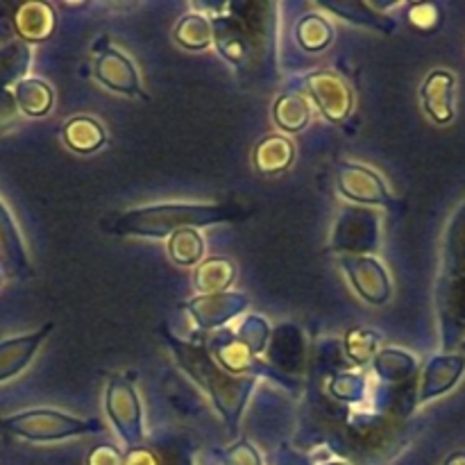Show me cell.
I'll return each instance as SVG.
<instances>
[{
	"mask_svg": "<svg viewBox=\"0 0 465 465\" xmlns=\"http://www.w3.org/2000/svg\"><path fill=\"white\" fill-rule=\"evenodd\" d=\"M380 245V221L368 209H345L331 234L330 250L341 254H371Z\"/></svg>",
	"mask_w": 465,
	"mask_h": 465,
	"instance_id": "5b68a950",
	"label": "cell"
},
{
	"mask_svg": "<svg viewBox=\"0 0 465 465\" xmlns=\"http://www.w3.org/2000/svg\"><path fill=\"white\" fill-rule=\"evenodd\" d=\"M454 86H457V77L448 68L431 71L420 86L422 107L427 116L439 125H448L454 118Z\"/></svg>",
	"mask_w": 465,
	"mask_h": 465,
	"instance_id": "4fadbf2b",
	"label": "cell"
},
{
	"mask_svg": "<svg viewBox=\"0 0 465 465\" xmlns=\"http://www.w3.org/2000/svg\"><path fill=\"white\" fill-rule=\"evenodd\" d=\"M443 465H465V450H459V452L450 454Z\"/></svg>",
	"mask_w": 465,
	"mask_h": 465,
	"instance_id": "74e56055",
	"label": "cell"
},
{
	"mask_svg": "<svg viewBox=\"0 0 465 465\" xmlns=\"http://www.w3.org/2000/svg\"><path fill=\"white\" fill-rule=\"evenodd\" d=\"M0 284H3V275H0Z\"/></svg>",
	"mask_w": 465,
	"mask_h": 465,
	"instance_id": "60d3db41",
	"label": "cell"
},
{
	"mask_svg": "<svg viewBox=\"0 0 465 465\" xmlns=\"http://www.w3.org/2000/svg\"><path fill=\"white\" fill-rule=\"evenodd\" d=\"M177 44L186 50H204L213 44L212 21L204 14H186L180 18V23L173 30Z\"/></svg>",
	"mask_w": 465,
	"mask_h": 465,
	"instance_id": "cb8c5ba5",
	"label": "cell"
},
{
	"mask_svg": "<svg viewBox=\"0 0 465 465\" xmlns=\"http://www.w3.org/2000/svg\"><path fill=\"white\" fill-rule=\"evenodd\" d=\"M209 354H212V357L216 359L218 366H221L223 371L230 372V375L243 377L245 372H263V375L286 384L284 375L275 372L271 366H266V363H259L257 357L236 339V334H232V331L227 330H221L213 334V339L209 341Z\"/></svg>",
	"mask_w": 465,
	"mask_h": 465,
	"instance_id": "8fae6325",
	"label": "cell"
},
{
	"mask_svg": "<svg viewBox=\"0 0 465 465\" xmlns=\"http://www.w3.org/2000/svg\"><path fill=\"white\" fill-rule=\"evenodd\" d=\"M271 334L272 330L271 325H268L266 318L254 316L252 313V316H248L243 322H241L239 331H236V339H239L241 343L254 354V357H259V354L268 348V339H271Z\"/></svg>",
	"mask_w": 465,
	"mask_h": 465,
	"instance_id": "4dcf8cb0",
	"label": "cell"
},
{
	"mask_svg": "<svg viewBox=\"0 0 465 465\" xmlns=\"http://www.w3.org/2000/svg\"><path fill=\"white\" fill-rule=\"evenodd\" d=\"M30 66V48L23 41H12V44L0 48V89L18 84Z\"/></svg>",
	"mask_w": 465,
	"mask_h": 465,
	"instance_id": "83f0119b",
	"label": "cell"
},
{
	"mask_svg": "<svg viewBox=\"0 0 465 465\" xmlns=\"http://www.w3.org/2000/svg\"><path fill=\"white\" fill-rule=\"evenodd\" d=\"M250 307V298L241 291H225L213 295H195L184 304L198 330H218Z\"/></svg>",
	"mask_w": 465,
	"mask_h": 465,
	"instance_id": "ba28073f",
	"label": "cell"
},
{
	"mask_svg": "<svg viewBox=\"0 0 465 465\" xmlns=\"http://www.w3.org/2000/svg\"><path fill=\"white\" fill-rule=\"evenodd\" d=\"M322 7L330 9V12H334V14H341V16H345L348 21L361 23V25L372 27V30H380V32L393 30V21H391L389 16H381V14L377 12L375 7H372V5H366V3H341V5L327 3V5H322Z\"/></svg>",
	"mask_w": 465,
	"mask_h": 465,
	"instance_id": "f1b7e54d",
	"label": "cell"
},
{
	"mask_svg": "<svg viewBox=\"0 0 465 465\" xmlns=\"http://www.w3.org/2000/svg\"><path fill=\"white\" fill-rule=\"evenodd\" d=\"M168 254L177 266L189 268L195 263H203L204 239L198 234V230H191V227L173 232L171 239H168Z\"/></svg>",
	"mask_w": 465,
	"mask_h": 465,
	"instance_id": "484cf974",
	"label": "cell"
},
{
	"mask_svg": "<svg viewBox=\"0 0 465 465\" xmlns=\"http://www.w3.org/2000/svg\"><path fill=\"white\" fill-rule=\"evenodd\" d=\"M461 268H465V203L450 221L443 245V272H454Z\"/></svg>",
	"mask_w": 465,
	"mask_h": 465,
	"instance_id": "4316f807",
	"label": "cell"
},
{
	"mask_svg": "<svg viewBox=\"0 0 465 465\" xmlns=\"http://www.w3.org/2000/svg\"><path fill=\"white\" fill-rule=\"evenodd\" d=\"M330 393L343 402H359L366 395V380L361 375H339L330 384Z\"/></svg>",
	"mask_w": 465,
	"mask_h": 465,
	"instance_id": "d6a6232c",
	"label": "cell"
},
{
	"mask_svg": "<svg viewBox=\"0 0 465 465\" xmlns=\"http://www.w3.org/2000/svg\"><path fill=\"white\" fill-rule=\"evenodd\" d=\"M213 44L230 64H243L252 50V36L234 16H216L212 21Z\"/></svg>",
	"mask_w": 465,
	"mask_h": 465,
	"instance_id": "e0dca14e",
	"label": "cell"
},
{
	"mask_svg": "<svg viewBox=\"0 0 465 465\" xmlns=\"http://www.w3.org/2000/svg\"><path fill=\"white\" fill-rule=\"evenodd\" d=\"M53 327L54 322H45V325H41V330L23 336H14V339L0 343V381L12 380L14 375H18L32 361V357L39 352L41 343L48 339Z\"/></svg>",
	"mask_w": 465,
	"mask_h": 465,
	"instance_id": "9a60e30c",
	"label": "cell"
},
{
	"mask_svg": "<svg viewBox=\"0 0 465 465\" xmlns=\"http://www.w3.org/2000/svg\"><path fill=\"white\" fill-rule=\"evenodd\" d=\"M345 275L352 282L354 291L371 304H384L391 300L393 284L386 268L371 254H343L341 257Z\"/></svg>",
	"mask_w": 465,
	"mask_h": 465,
	"instance_id": "52a82bcc",
	"label": "cell"
},
{
	"mask_svg": "<svg viewBox=\"0 0 465 465\" xmlns=\"http://www.w3.org/2000/svg\"><path fill=\"white\" fill-rule=\"evenodd\" d=\"M107 416L127 448L143 445V411H141L139 395L134 384L121 375H114L107 381V395H104Z\"/></svg>",
	"mask_w": 465,
	"mask_h": 465,
	"instance_id": "277c9868",
	"label": "cell"
},
{
	"mask_svg": "<svg viewBox=\"0 0 465 465\" xmlns=\"http://www.w3.org/2000/svg\"><path fill=\"white\" fill-rule=\"evenodd\" d=\"M3 427L32 443H50V440L71 439V436L103 430L98 420H82V418L53 411V409H32V411L16 413V416L3 420Z\"/></svg>",
	"mask_w": 465,
	"mask_h": 465,
	"instance_id": "3957f363",
	"label": "cell"
},
{
	"mask_svg": "<svg viewBox=\"0 0 465 465\" xmlns=\"http://www.w3.org/2000/svg\"><path fill=\"white\" fill-rule=\"evenodd\" d=\"M295 36L307 53H321L334 41V27L322 14H307L300 18Z\"/></svg>",
	"mask_w": 465,
	"mask_h": 465,
	"instance_id": "d4e9b609",
	"label": "cell"
},
{
	"mask_svg": "<svg viewBox=\"0 0 465 465\" xmlns=\"http://www.w3.org/2000/svg\"><path fill=\"white\" fill-rule=\"evenodd\" d=\"M64 143L80 154H91L100 150L107 141L103 123L91 116H73L71 121L64 123Z\"/></svg>",
	"mask_w": 465,
	"mask_h": 465,
	"instance_id": "d6986e66",
	"label": "cell"
},
{
	"mask_svg": "<svg viewBox=\"0 0 465 465\" xmlns=\"http://www.w3.org/2000/svg\"><path fill=\"white\" fill-rule=\"evenodd\" d=\"M123 465H159V459L153 448L136 445V448L127 450V454L123 457Z\"/></svg>",
	"mask_w": 465,
	"mask_h": 465,
	"instance_id": "8d00e7d4",
	"label": "cell"
},
{
	"mask_svg": "<svg viewBox=\"0 0 465 465\" xmlns=\"http://www.w3.org/2000/svg\"><path fill=\"white\" fill-rule=\"evenodd\" d=\"M409 25L422 35H431L443 25V9L434 3H416L409 7Z\"/></svg>",
	"mask_w": 465,
	"mask_h": 465,
	"instance_id": "1f68e13d",
	"label": "cell"
},
{
	"mask_svg": "<svg viewBox=\"0 0 465 465\" xmlns=\"http://www.w3.org/2000/svg\"><path fill=\"white\" fill-rule=\"evenodd\" d=\"M463 352H465V334H463Z\"/></svg>",
	"mask_w": 465,
	"mask_h": 465,
	"instance_id": "ab89813d",
	"label": "cell"
},
{
	"mask_svg": "<svg viewBox=\"0 0 465 465\" xmlns=\"http://www.w3.org/2000/svg\"><path fill=\"white\" fill-rule=\"evenodd\" d=\"M375 372L384 381H393V384H407L413 381L418 372V361L411 354L402 352V350H381L372 359Z\"/></svg>",
	"mask_w": 465,
	"mask_h": 465,
	"instance_id": "603a6c76",
	"label": "cell"
},
{
	"mask_svg": "<svg viewBox=\"0 0 465 465\" xmlns=\"http://www.w3.org/2000/svg\"><path fill=\"white\" fill-rule=\"evenodd\" d=\"M295 159V145L282 134H271L259 141L252 150V163L262 175H280L291 168Z\"/></svg>",
	"mask_w": 465,
	"mask_h": 465,
	"instance_id": "ac0fdd59",
	"label": "cell"
},
{
	"mask_svg": "<svg viewBox=\"0 0 465 465\" xmlns=\"http://www.w3.org/2000/svg\"><path fill=\"white\" fill-rule=\"evenodd\" d=\"M377 343H380V334H377V331L366 330V327H352V330L345 334L343 350L354 366H363V363L375 359Z\"/></svg>",
	"mask_w": 465,
	"mask_h": 465,
	"instance_id": "f546056e",
	"label": "cell"
},
{
	"mask_svg": "<svg viewBox=\"0 0 465 465\" xmlns=\"http://www.w3.org/2000/svg\"><path fill=\"white\" fill-rule=\"evenodd\" d=\"M304 84L327 121L343 123L350 116L354 107V94L343 75L334 71H313L304 77Z\"/></svg>",
	"mask_w": 465,
	"mask_h": 465,
	"instance_id": "8992f818",
	"label": "cell"
},
{
	"mask_svg": "<svg viewBox=\"0 0 465 465\" xmlns=\"http://www.w3.org/2000/svg\"><path fill=\"white\" fill-rule=\"evenodd\" d=\"M439 312L445 348H454L465 334V268L443 272L439 286Z\"/></svg>",
	"mask_w": 465,
	"mask_h": 465,
	"instance_id": "30bf717a",
	"label": "cell"
},
{
	"mask_svg": "<svg viewBox=\"0 0 465 465\" xmlns=\"http://www.w3.org/2000/svg\"><path fill=\"white\" fill-rule=\"evenodd\" d=\"M12 23L23 41L39 44V41L50 39L57 30V12H54L53 5L32 0V3L18 5Z\"/></svg>",
	"mask_w": 465,
	"mask_h": 465,
	"instance_id": "2e32d148",
	"label": "cell"
},
{
	"mask_svg": "<svg viewBox=\"0 0 465 465\" xmlns=\"http://www.w3.org/2000/svg\"><path fill=\"white\" fill-rule=\"evenodd\" d=\"M325 465H345V463H341V461H330V463H325Z\"/></svg>",
	"mask_w": 465,
	"mask_h": 465,
	"instance_id": "f35d334b",
	"label": "cell"
},
{
	"mask_svg": "<svg viewBox=\"0 0 465 465\" xmlns=\"http://www.w3.org/2000/svg\"><path fill=\"white\" fill-rule=\"evenodd\" d=\"M94 73L100 84L116 91V94L134 95V98L143 95L139 73H136L132 59L125 53H121V50L112 48L109 41H104V48L98 50V54H95Z\"/></svg>",
	"mask_w": 465,
	"mask_h": 465,
	"instance_id": "7c38bea8",
	"label": "cell"
},
{
	"mask_svg": "<svg viewBox=\"0 0 465 465\" xmlns=\"http://www.w3.org/2000/svg\"><path fill=\"white\" fill-rule=\"evenodd\" d=\"M86 465H123V454L114 445H95L86 457Z\"/></svg>",
	"mask_w": 465,
	"mask_h": 465,
	"instance_id": "d590c367",
	"label": "cell"
},
{
	"mask_svg": "<svg viewBox=\"0 0 465 465\" xmlns=\"http://www.w3.org/2000/svg\"><path fill=\"white\" fill-rule=\"evenodd\" d=\"M339 191L343 198L359 204H380V207H393L395 204V198L391 195L386 182L361 163H341Z\"/></svg>",
	"mask_w": 465,
	"mask_h": 465,
	"instance_id": "9c48e42d",
	"label": "cell"
},
{
	"mask_svg": "<svg viewBox=\"0 0 465 465\" xmlns=\"http://www.w3.org/2000/svg\"><path fill=\"white\" fill-rule=\"evenodd\" d=\"M236 277V268L230 259L213 257L200 263L193 272V286L200 295L225 293Z\"/></svg>",
	"mask_w": 465,
	"mask_h": 465,
	"instance_id": "44dd1931",
	"label": "cell"
},
{
	"mask_svg": "<svg viewBox=\"0 0 465 465\" xmlns=\"http://www.w3.org/2000/svg\"><path fill=\"white\" fill-rule=\"evenodd\" d=\"M463 354H439V357L430 359V363H427L425 371H422L418 402H430V400L452 391L454 386H457V381L463 377Z\"/></svg>",
	"mask_w": 465,
	"mask_h": 465,
	"instance_id": "5bb4252c",
	"label": "cell"
},
{
	"mask_svg": "<svg viewBox=\"0 0 465 465\" xmlns=\"http://www.w3.org/2000/svg\"><path fill=\"white\" fill-rule=\"evenodd\" d=\"M14 103L16 109H21L25 116L41 118L53 109L54 94L53 86L45 84L44 80H36V77H23L16 86H14Z\"/></svg>",
	"mask_w": 465,
	"mask_h": 465,
	"instance_id": "ffe728a7",
	"label": "cell"
},
{
	"mask_svg": "<svg viewBox=\"0 0 465 465\" xmlns=\"http://www.w3.org/2000/svg\"><path fill=\"white\" fill-rule=\"evenodd\" d=\"M252 213V207L239 203L216 204H153V207L127 209L103 221V230L118 236H148L162 239L177 230H198V227L221 225V223H239Z\"/></svg>",
	"mask_w": 465,
	"mask_h": 465,
	"instance_id": "6da1fadb",
	"label": "cell"
},
{
	"mask_svg": "<svg viewBox=\"0 0 465 465\" xmlns=\"http://www.w3.org/2000/svg\"><path fill=\"white\" fill-rule=\"evenodd\" d=\"M154 452H157L159 465H191L189 450L182 443H175V440L159 445Z\"/></svg>",
	"mask_w": 465,
	"mask_h": 465,
	"instance_id": "e575fe53",
	"label": "cell"
},
{
	"mask_svg": "<svg viewBox=\"0 0 465 465\" xmlns=\"http://www.w3.org/2000/svg\"><path fill=\"white\" fill-rule=\"evenodd\" d=\"M225 465H262V457L248 440H239L225 452Z\"/></svg>",
	"mask_w": 465,
	"mask_h": 465,
	"instance_id": "836d02e7",
	"label": "cell"
},
{
	"mask_svg": "<svg viewBox=\"0 0 465 465\" xmlns=\"http://www.w3.org/2000/svg\"><path fill=\"white\" fill-rule=\"evenodd\" d=\"M159 331L166 339L171 352L175 354L177 366L212 398L213 407L218 409L221 418L225 420L227 430L232 434H236L241 425V416H243V409L248 404L250 393L257 386V380L252 375H230V372L218 366L216 359L209 354V350L204 345L186 343V341L175 339L166 330V325L159 327Z\"/></svg>",
	"mask_w": 465,
	"mask_h": 465,
	"instance_id": "7a4b0ae2",
	"label": "cell"
},
{
	"mask_svg": "<svg viewBox=\"0 0 465 465\" xmlns=\"http://www.w3.org/2000/svg\"><path fill=\"white\" fill-rule=\"evenodd\" d=\"M309 118H312V107H309V100L304 98L298 91H286L272 104V121L280 130L284 132H300L309 125Z\"/></svg>",
	"mask_w": 465,
	"mask_h": 465,
	"instance_id": "7402d4cb",
	"label": "cell"
}]
</instances>
